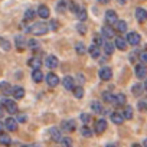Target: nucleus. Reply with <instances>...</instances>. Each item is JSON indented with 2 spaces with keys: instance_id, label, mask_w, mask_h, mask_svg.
Returning a JSON list of instances; mask_svg holds the SVG:
<instances>
[{
  "instance_id": "obj_2",
  "label": "nucleus",
  "mask_w": 147,
  "mask_h": 147,
  "mask_svg": "<svg viewBox=\"0 0 147 147\" xmlns=\"http://www.w3.org/2000/svg\"><path fill=\"white\" fill-rule=\"evenodd\" d=\"M2 105H3V108L9 113V114H16L18 113V104L13 101V100H6V98H3L2 100Z\"/></svg>"
},
{
  "instance_id": "obj_4",
  "label": "nucleus",
  "mask_w": 147,
  "mask_h": 147,
  "mask_svg": "<svg viewBox=\"0 0 147 147\" xmlns=\"http://www.w3.org/2000/svg\"><path fill=\"white\" fill-rule=\"evenodd\" d=\"M98 75H100V78H101L102 81H110L111 77H113V71H111V68H108V66H102V68L100 69V72H98Z\"/></svg>"
},
{
  "instance_id": "obj_5",
  "label": "nucleus",
  "mask_w": 147,
  "mask_h": 147,
  "mask_svg": "<svg viewBox=\"0 0 147 147\" xmlns=\"http://www.w3.org/2000/svg\"><path fill=\"white\" fill-rule=\"evenodd\" d=\"M136 77L138 80L147 77V66H146V63H137L136 65Z\"/></svg>"
},
{
  "instance_id": "obj_44",
  "label": "nucleus",
  "mask_w": 147,
  "mask_h": 147,
  "mask_svg": "<svg viewBox=\"0 0 147 147\" xmlns=\"http://www.w3.org/2000/svg\"><path fill=\"white\" fill-rule=\"evenodd\" d=\"M28 45H29V48H30V49H33V51H35V48H38V46H39V43H38V40H36V39H30V40L28 42Z\"/></svg>"
},
{
  "instance_id": "obj_46",
  "label": "nucleus",
  "mask_w": 147,
  "mask_h": 147,
  "mask_svg": "<svg viewBox=\"0 0 147 147\" xmlns=\"http://www.w3.org/2000/svg\"><path fill=\"white\" fill-rule=\"evenodd\" d=\"M140 61H141V63H147V51H143L140 53Z\"/></svg>"
},
{
  "instance_id": "obj_10",
  "label": "nucleus",
  "mask_w": 147,
  "mask_h": 147,
  "mask_svg": "<svg viewBox=\"0 0 147 147\" xmlns=\"http://www.w3.org/2000/svg\"><path fill=\"white\" fill-rule=\"evenodd\" d=\"M61 81H59V78H58V75H55V74H48V75H46V84L49 85V87H56L58 84H59Z\"/></svg>"
},
{
  "instance_id": "obj_3",
  "label": "nucleus",
  "mask_w": 147,
  "mask_h": 147,
  "mask_svg": "<svg viewBox=\"0 0 147 147\" xmlns=\"http://www.w3.org/2000/svg\"><path fill=\"white\" fill-rule=\"evenodd\" d=\"M105 22H107V25H110V26L117 25V23H118L117 13H115L114 10H107V12H105Z\"/></svg>"
},
{
  "instance_id": "obj_35",
  "label": "nucleus",
  "mask_w": 147,
  "mask_h": 147,
  "mask_svg": "<svg viewBox=\"0 0 147 147\" xmlns=\"http://www.w3.org/2000/svg\"><path fill=\"white\" fill-rule=\"evenodd\" d=\"M74 92V95H75L77 98H82L84 97V88L80 85V87H75V90L72 91Z\"/></svg>"
},
{
  "instance_id": "obj_7",
  "label": "nucleus",
  "mask_w": 147,
  "mask_h": 147,
  "mask_svg": "<svg viewBox=\"0 0 147 147\" xmlns=\"http://www.w3.org/2000/svg\"><path fill=\"white\" fill-rule=\"evenodd\" d=\"M140 40H141V38H140V35L136 33V32H130V33L127 35V43H130V45H133V46L138 45Z\"/></svg>"
},
{
  "instance_id": "obj_52",
  "label": "nucleus",
  "mask_w": 147,
  "mask_h": 147,
  "mask_svg": "<svg viewBox=\"0 0 147 147\" xmlns=\"http://www.w3.org/2000/svg\"><path fill=\"white\" fill-rule=\"evenodd\" d=\"M143 146H144V147H147V138L144 140V143H143Z\"/></svg>"
},
{
  "instance_id": "obj_54",
  "label": "nucleus",
  "mask_w": 147,
  "mask_h": 147,
  "mask_svg": "<svg viewBox=\"0 0 147 147\" xmlns=\"http://www.w3.org/2000/svg\"><path fill=\"white\" fill-rule=\"evenodd\" d=\"M118 2H120L121 5H124V3H125V0H118Z\"/></svg>"
},
{
  "instance_id": "obj_47",
  "label": "nucleus",
  "mask_w": 147,
  "mask_h": 147,
  "mask_svg": "<svg viewBox=\"0 0 147 147\" xmlns=\"http://www.w3.org/2000/svg\"><path fill=\"white\" fill-rule=\"evenodd\" d=\"M0 40H2V46H3V49H5V51H9V48H10V45H9V42H7L6 39H3V38H2V39H0Z\"/></svg>"
},
{
  "instance_id": "obj_17",
  "label": "nucleus",
  "mask_w": 147,
  "mask_h": 147,
  "mask_svg": "<svg viewBox=\"0 0 147 147\" xmlns=\"http://www.w3.org/2000/svg\"><path fill=\"white\" fill-rule=\"evenodd\" d=\"M49 134H51V138L53 140V141H62V136H61V130H58L56 127H53V128H51L49 130Z\"/></svg>"
},
{
  "instance_id": "obj_16",
  "label": "nucleus",
  "mask_w": 147,
  "mask_h": 147,
  "mask_svg": "<svg viewBox=\"0 0 147 147\" xmlns=\"http://www.w3.org/2000/svg\"><path fill=\"white\" fill-rule=\"evenodd\" d=\"M105 130H107V121H105V118L98 120L97 124H95V131H97L98 134H101V133H104Z\"/></svg>"
},
{
  "instance_id": "obj_55",
  "label": "nucleus",
  "mask_w": 147,
  "mask_h": 147,
  "mask_svg": "<svg viewBox=\"0 0 147 147\" xmlns=\"http://www.w3.org/2000/svg\"><path fill=\"white\" fill-rule=\"evenodd\" d=\"M107 147H117V146H115V144H108Z\"/></svg>"
},
{
  "instance_id": "obj_37",
  "label": "nucleus",
  "mask_w": 147,
  "mask_h": 147,
  "mask_svg": "<svg viewBox=\"0 0 147 147\" xmlns=\"http://www.w3.org/2000/svg\"><path fill=\"white\" fill-rule=\"evenodd\" d=\"M0 87H2V91H3V94H5V95H7L9 92H13V90L9 87V84H7V82H2V84H0Z\"/></svg>"
},
{
  "instance_id": "obj_39",
  "label": "nucleus",
  "mask_w": 147,
  "mask_h": 147,
  "mask_svg": "<svg viewBox=\"0 0 147 147\" xmlns=\"http://www.w3.org/2000/svg\"><path fill=\"white\" fill-rule=\"evenodd\" d=\"M124 117H125L127 120H131V118H133V108H131L130 105L125 107V110H124Z\"/></svg>"
},
{
  "instance_id": "obj_15",
  "label": "nucleus",
  "mask_w": 147,
  "mask_h": 147,
  "mask_svg": "<svg viewBox=\"0 0 147 147\" xmlns=\"http://www.w3.org/2000/svg\"><path fill=\"white\" fill-rule=\"evenodd\" d=\"M45 63H46V66H48V68L53 69V68H56V66H58V58H56V56H53V55H49V56H46Z\"/></svg>"
},
{
  "instance_id": "obj_8",
  "label": "nucleus",
  "mask_w": 147,
  "mask_h": 147,
  "mask_svg": "<svg viewBox=\"0 0 147 147\" xmlns=\"http://www.w3.org/2000/svg\"><path fill=\"white\" fill-rule=\"evenodd\" d=\"M5 125H6V130L9 131H16L18 130V120L13 118V117H9L5 120Z\"/></svg>"
},
{
  "instance_id": "obj_29",
  "label": "nucleus",
  "mask_w": 147,
  "mask_h": 147,
  "mask_svg": "<svg viewBox=\"0 0 147 147\" xmlns=\"http://www.w3.org/2000/svg\"><path fill=\"white\" fill-rule=\"evenodd\" d=\"M131 91H133L134 95H141V92L146 91V90H144V84H136V85L133 87Z\"/></svg>"
},
{
  "instance_id": "obj_32",
  "label": "nucleus",
  "mask_w": 147,
  "mask_h": 147,
  "mask_svg": "<svg viewBox=\"0 0 147 147\" xmlns=\"http://www.w3.org/2000/svg\"><path fill=\"white\" fill-rule=\"evenodd\" d=\"M0 143H2L3 146H9L12 143V140H10V137L6 133H2V134H0Z\"/></svg>"
},
{
  "instance_id": "obj_50",
  "label": "nucleus",
  "mask_w": 147,
  "mask_h": 147,
  "mask_svg": "<svg viewBox=\"0 0 147 147\" xmlns=\"http://www.w3.org/2000/svg\"><path fill=\"white\" fill-rule=\"evenodd\" d=\"M77 80H78L81 84H84V82H85V77H84V75H81V74H78V75H77Z\"/></svg>"
},
{
  "instance_id": "obj_11",
  "label": "nucleus",
  "mask_w": 147,
  "mask_h": 147,
  "mask_svg": "<svg viewBox=\"0 0 147 147\" xmlns=\"http://www.w3.org/2000/svg\"><path fill=\"white\" fill-rule=\"evenodd\" d=\"M136 19H137L140 23L146 22V20H147V10L143 9V7H138V9L136 10Z\"/></svg>"
},
{
  "instance_id": "obj_9",
  "label": "nucleus",
  "mask_w": 147,
  "mask_h": 147,
  "mask_svg": "<svg viewBox=\"0 0 147 147\" xmlns=\"http://www.w3.org/2000/svg\"><path fill=\"white\" fill-rule=\"evenodd\" d=\"M62 85L65 87V90L74 91V90H75V80H74L72 77H65L62 80Z\"/></svg>"
},
{
  "instance_id": "obj_26",
  "label": "nucleus",
  "mask_w": 147,
  "mask_h": 147,
  "mask_svg": "<svg viewBox=\"0 0 147 147\" xmlns=\"http://www.w3.org/2000/svg\"><path fill=\"white\" fill-rule=\"evenodd\" d=\"M40 65H42V62L38 59V58H32V59H29V66L35 71V69H40Z\"/></svg>"
},
{
  "instance_id": "obj_38",
  "label": "nucleus",
  "mask_w": 147,
  "mask_h": 147,
  "mask_svg": "<svg viewBox=\"0 0 147 147\" xmlns=\"http://www.w3.org/2000/svg\"><path fill=\"white\" fill-rule=\"evenodd\" d=\"M114 97H115V95H113V94H110V92H104V94H102V100H104L105 102H114Z\"/></svg>"
},
{
  "instance_id": "obj_27",
  "label": "nucleus",
  "mask_w": 147,
  "mask_h": 147,
  "mask_svg": "<svg viewBox=\"0 0 147 147\" xmlns=\"http://www.w3.org/2000/svg\"><path fill=\"white\" fill-rule=\"evenodd\" d=\"M137 108H138V111H143V113L147 111V97L138 100V102H137Z\"/></svg>"
},
{
  "instance_id": "obj_49",
  "label": "nucleus",
  "mask_w": 147,
  "mask_h": 147,
  "mask_svg": "<svg viewBox=\"0 0 147 147\" xmlns=\"http://www.w3.org/2000/svg\"><path fill=\"white\" fill-rule=\"evenodd\" d=\"M49 26H51L52 30H56V29L59 28V23H58L56 20H51V25H49Z\"/></svg>"
},
{
  "instance_id": "obj_20",
  "label": "nucleus",
  "mask_w": 147,
  "mask_h": 147,
  "mask_svg": "<svg viewBox=\"0 0 147 147\" xmlns=\"http://www.w3.org/2000/svg\"><path fill=\"white\" fill-rule=\"evenodd\" d=\"M12 95H13L16 100H22V98L25 97V90H23L22 87H15V88H13Z\"/></svg>"
},
{
  "instance_id": "obj_24",
  "label": "nucleus",
  "mask_w": 147,
  "mask_h": 147,
  "mask_svg": "<svg viewBox=\"0 0 147 147\" xmlns=\"http://www.w3.org/2000/svg\"><path fill=\"white\" fill-rule=\"evenodd\" d=\"M15 45H16L18 51H23V48H25V39H23V36L18 35L15 38Z\"/></svg>"
},
{
  "instance_id": "obj_12",
  "label": "nucleus",
  "mask_w": 147,
  "mask_h": 147,
  "mask_svg": "<svg viewBox=\"0 0 147 147\" xmlns=\"http://www.w3.org/2000/svg\"><path fill=\"white\" fill-rule=\"evenodd\" d=\"M66 9H69V0H59L56 5V12L58 13H65Z\"/></svg>"
},
{
  "instance_id": "obj_41",
  "label": "nucleus",
  "mask_w": 147,
  "mask_h": 147,
  "mask_svg": "<svg viewBox=\"0 0 147 147\" xmlns=\"http://www.w3.org/2000/svg\"><path fill=\"white\" fill-rule=\"evenodd\" d=\"M61 144H62V147H72V140L69 137H65V138H62Z\"/></svg>"
},
{
  "instance_id": "obj_43",
  "label": "nucleus",
  "mask_w": 147,
  "mask_h": 147,
  "mask_svg": "<svg viewBox=\"0 0 147 147\" xmlns=\"http://www.w3.org/2000/svg\"><path fill=\"white\" fill-rule=\"evenodd\" d=\"M77 30H78L81 35H85V33H87V28H85L84 23H78V25H77Z\"/></svg>"
},
{
  "instance_id": "obj_25",
  "label": "nucleus",
  "mask_w": 147,
  "mask_h": 147,
  "mask_svg": "<svg viewBox=\"0 0 147 147\" xmlns=\"http://www.w3.org/2000/svg\"><path fill=\"white\" fill-rule=\"evenodd\" d=\"M91 108H92V111L97 113V114H102V113H105L104 108H102V105H101V102H98V101L91 102Z\"/></svg>"
},
{
  "instance_id": "obj_30",
  "label": "nucleus",
  "mask_w": 147,
  "mask_h": 147,
  "mask_svg": "<svg viewBox=\"0 0 147 147\" xmlns=\"http://www.w3.org/2000/svg\"><path fill=\"white\" fill-rule=\"evenodd\" d=\"M77 18H78L81 22H84V20L87 19V10H85V7H81V6H80V9H78V12H77Z\"/></svg>"
},
{
  "instance_id": "obj_22",
  "label": "nucleus",
  "mask_w": 147,
  "mask_h": 147,
  "mask_svg": "<svg viewBox=\"0 0 147 147\" xmlns=\"http://www.w3.org/2000/svg\"><path fill=\"white\" fill-rule=\"evenodd\" d=\"M38 15H39L42 19H48V18H49V9H48L45 5H42V6H39V9H38Z\"/></svg>"
},
{
  "instance_id": "obj_13",
  "label": "nucleus",
  "mask_w": 147,
  "mask_h": 147,
  "mask_svg": "<svg viewBox=\"0 0 147 147\" xmlns=\"http://www.w3.org/2000/svg\"><path fill=\"white\" fill-rule=\"evenodd\" d=\"M75 121L74 120H66L62 123V130L63 131H75Z\"/></svg>"
},
{
  "instance_id": "obj_6",
  "label": "nucleus",
  "mask_w": 147,
  "mask_h": 147,
  "mask_svg": "<svg viewBox=\"0 0 147 147\" xmlns=\"http://www.w3.org/2000/svg\"><path fill=\"white\" fill-rule=\"evenodd\" d=\"M101 35H102L104 39H113L114 35H115V32H114L113 26L107 25V26H102V29H101Z\"/></svg>"
},
{
  "instance_id": "obj_23",
  "label": "nucleus",
  "mask_w": 147,
  "mask_h": 147,
  "mask_svg": "<svg viewBox=\"0 0 147 147\" xmlns=\"http://www.w3.org/2000/svg\"><path fill=\"white\" fill-rule=\"evenodd\" d=\"M125 102H127V100H125V95L124 94H117L115 97H114V104L115 105H125Z\"/></svg>"
},
{
  "instance_id": "obj_14",
  "label": "nucleus",
  "mask_w": 147,
  "mask_h": 147,
  "mask_svg": "<svg viewBox=\"0 0 147 147\" xmlns=\"http://www.w3.org/2000/svg\"><path fill=\"white\" fill-rule=\"evenodd\" d=\"M115 48L120 49V51H125L127 49V39H124L121 36H117L115 38Z\"/></svg>"
},
{
  "instance_id": "obj_31",
  "label": "nucleus",
  "mask_w": 147,
  "mask_h": 147,
  "mask_svg": "<svg viewBox=\"0 0 147 147\" xmlns=\"http://www.w3.org/2000/svg\"><path fill=\"white\" fill-rule=\"evenodd\" d=\"M114 48H115V45H113L111 42H105V43H104V52H105L107 55H113Z\"/></svg>"
},
{
  "instance_id": "obj_34",
  "label": "nucleus",
  "mask_w": 147,
  "mask_h": 147,
  "mask_svg": "<svg viewBox=\"0 0 147 147\" xmlns=\"http://www.w3.org/2000/svg\"><path fill=\"white\" fill-rule=\"evenodd\" d=\"M75 51H77V53H78V55H84V53L87 52L85 45H84L82 42H78V43L75 45Z\"/></svg>"
},
{
  "instance_id": "obj_42",
  "label": "nucleus",
  "mask_w": 147,
  "mask_h": 147,
  "mask_svg": "<svg viewBox=\"0 0 147 147\" xmlns=\"http://www.w3.org/2000/svg\"><path fill=\"white\" fill-rule=\"evenodd\" d=\"M80 118H81V121H82V123H85V124H88V123L91 121V115H90V114H87V113H82Z\"/></svg>"
},
{
  "instance_id": "obj_53",
  "label": "nucleus",
  "mask_w": 147,
  "mask_h": 147,
  "mask_svg": "<svg viewBox=\"0 0 147 147\" xmlns=\"http://www.w3.org/2000/svg\"><path fill=\"white\" fill-rule=\"evenodd\" d=\"M144 90L147 91V80H146V82H144Z\"/></svg>"
},
{
  "instance_id": "obj_33",
  "label": "nucleus",
  "mask_w": 147,
  "mask_h": 147,
  "mask_svg": "<svg viewBox=\"0 0 147 147\" xmlns=\"http://www.w3.org/2000/svg\"><path fill=\"white\" fill-rule=\"evenodd\" d=\"M35 15H36V13H35L33 9H28V10L25 12V20H26V22L33 20V19H35Z\"/></svg>"
},
{
  "instance_id": "obj_48",
  "label": "nucleus",
  "mask_w": 147,
  "mask_h": 147,
  "mask_svg": "<svg viewBox=\"0 0 147 147\" xmlns=\"http://www.w3.org/2000/svg\"><path fill=\"white\" fill-rule=\"evenodd\" d=\"M16 120H18V123H26V120H28V117H26L25 114H19Z\"/></svg>"
},
{
  "instance_id": "obj_36",
  "label": "nucleus",
  "mask_w": 147,
  "mask_h": 147,
  "mask_svg": "<svg viewBox=\"0 0 147 147\" xmlns=\"http://www.w3.org/2000/svg\"><path fill=\"white\" fill-rule=\"evenodd\" d=\"M81 134H82L84 137H91V136H92V130H91L90 127L84 125V127H81Z\"/></svg>"
},
{
  "instance_id": "obj_56",
  "label": "nucleus",
  "mask_w": 147,
  "mask_h": 147,
  "mask_svg": "<svg viewBox=\"0 0 147 147\" xmlns=\"http://www.w3.org/2000/svg\"><path fill=\"white\" fill-rule=\"evenodd\" d=\"M133 147H141L140 144H133Z\"/></svg>"
},
{
  "instance_id": "obj_19",
  "label": "nucleus",
  "mask_w": 147,
  "mask_h": 147,
  "mask_svg": "<svg viewBox=\"0 0 147 147\" xmlns=\"http://www.w3.org/2000/svg\"><path fill=\"white\" fill-rule=\"evenodd\" d=\"M88 52H90V55H91L92 58H98V56H100V53H101V49H100V46H98V45L92 43V45L88 48Z\"/></svg>"
},
{
  "instance_id": "obj_1",
  "label": "nucleus",
  "mask_w": 147,
  "mask_h": 147,
  "mask_svg": "<svg viewBox=\"0 0 147 147\" xmlns=\"http://www.w3.org/2000/svg\"><path fill=\"white\" fill-rule=\"evenodd\" d=\"M48 30H49L48 25H46V23H42V22L35 23V25L30 26V33H33V35H36V36H42V35H45Z\"/></svg>"
},
{
  "instance_id": "obj_21",
  "label": "nucleus",
  "mask_w": 147,
  "mask_h": 147,
  "mask_svg": "<svg viewBox=\"0 0 147 147\" xmlns=\"http://www.w3.org/2000/svg\"><path fill=\"white\" fill-rule=\"evenodd\" d=\"M32 80H33L35 82H42V81H43V72H42L40 69H35V71L32 72Z\"/></svg>"
},
{
  "instance_id": "obj_51",
  "label": "nucleus",
  "mask_w": 147,
  "mask_h": 147,
  "mask_svg": "<svg viewBox=\"0 0 147 147\" xmlns=\"http://www.w3.org/2000/svg\"><path fill=\"white\" fill-rule=\"evenodd\" d=\"M98 2H100V3H104V5H107V3H108V0H98Z\"/></svg>"
},
{
  "instance_id": "obj_40",
  "label": "nucleus",
  "mask_w": 147,
  "mask_h": 147,
  "mask_svg": "<svg viewBox=\"0 0 147 147\" xmlns=\"http://www.w3.org/2000/svg\"><path fill=\"white\" fill-rule=\"evenodd\" d=\"M94 43H95V45H98V46L104 45L105 42H104V38H102V35H95V36H94Z\"/></svg>"
},
{
  "instance_id": "obj_28",
  "label": "nucleus",
  "mask_w": 147,
  "mask_h": 147,
  "mask_svg": "<svg viewBox=\"0 0 147 147\" xmlns=\"http://www.w3.org/2000/svg\"><path fill=\"white\" fill-rule=\"evenodd\" d=\"M115 29H117L120 33L127 32V22H124V20H118V23L115 25Z\"/></svg>"
},
{
  "instance_id": "obj_45",
  "label": "nucleus",
  "mask_w": 147,
  "mask_h": 147,
  "mask_svg": "<svg viewBox=\"0 0 147 147\" xmlns=\"http://www.w3.org/2000/svg\"><path fill=\"white\" fill-rule=\"evenodd\" d=\"M78 9H80V6H78V5H75L74 2H69V10H71V12L77 13V12H78Z\"/></svg>"
},
{
  "instance_id": "obj_18",
  "label": "nucleus",
  "mask_w": 147,
  "mask_h": 147,
  "mask_svg": "<svg viewBox=\"0 0 147 147\" xmlns=\"http://www.w3.org/2000/svg\"><path fill=\"white\" fill-rule=\"evenodd\" d=\"M124 114H121V113H113L111 114V121L114 123V124H123V121H124Z\"/></svg>"
}]
</instances>
